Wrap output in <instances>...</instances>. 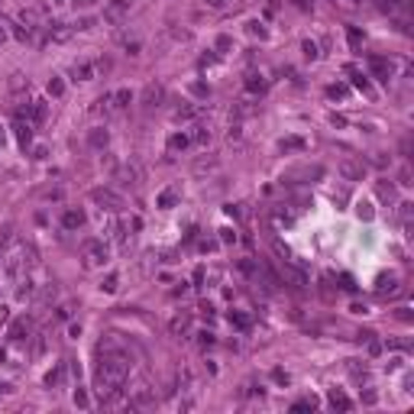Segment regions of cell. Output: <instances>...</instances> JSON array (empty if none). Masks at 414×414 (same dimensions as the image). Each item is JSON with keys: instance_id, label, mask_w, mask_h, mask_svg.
I'll use <instances>...</instances> for the list:
<instances>
[{"instance_id": "obj_1", "label": "cell", "mask_w": 414, "mask_h": 414, "mask_svg": "<svg viewBox=\"0 0 414 414\" xmlns=\"http://www.w3.org/2000/svg\"><path fill=\"white\" fill-rule=\"evenodd\" d=\"M81 252H84V265H104L107 262V246L100 243V240H88V243L81 246Z\"/></svg>"}, {"instance_id": "obj_2", "label": "cell", "mask_w": 414, "mask_h": 414, "mask_svg": "<svg viewBox=\"0 0 414 414\" xmlns=\"http://www.w3.org/2000/svg\"><path fill=\"white\" fill-rule=\"evenodd\" d=\"M91 201H94L97 207H104V210H123V198L113 194L110 188H94L91 191Z\"/></svg>"}, {"instance_id": "obj_3", "label": "cell", "mask_w": 414, "mask_h": 414, "mask_svg": "<svg viewBox=\"0 0 414 414\" xmlns=\"http://www.w3.org/2000/svg\"><path fill=\"white\" fill-rule=\"evenodd\" d=\"M279 282H285V285H291V288H304V285H307V275L298 269V265H291V262H282Z\"/></svg>"}, {"instance_id": "obj_4", "label": "cell", "mask_w": 414, "mask_h": 414, "mask_svg": "<svg viewBox=\"0 0 414 414\" xmlns=\"http://www.w3.org/2000/svg\"><path fill=\"white\" fill-rule=\"evenodd\" d=\"M340 175L346 181H362V178H366V165L356 162V159H343V162H340Z\"/></svg>"}, {"instance_id": "obj_5", "label": "cell", "mask_w": 414, "mask_h": 414, "mask_svg": "<svg viewBox=\"0 0 414 414\" xmlns=\"http://www.w3.org/2000/svg\"><path fill=\"white\" fill-rule=\"evenodd\" d=\"M117 178L123 181V185H139V181H143V169H139V165H123V169L117 171Z\"/></svg>"}, {"instance_id": "obj_6", "label": "cell", "mask_w": 414, "mask_h": 414, "mask_svg": "<svg viewBox=\"0 0 414 414\" xmlns=\"http://www.w3.org/2000/svg\"><path fill=\"white\" fill-rule=\"evenodd\" d=\"M162 97H165L162 84H146V91H143V104L146 107H159V100Z\"/></svg>"}, {"instance_id": "obj_7", "label": "cell", "mask_w": 414, "mask_h": 414, "mask_svg": "<svg viewBox=\"0 0 414 414\" xmlns=\"http://www.w3.org/2000/svg\"><path fill=\"white\" fill-rule=\"evenodd\" d=\"M62 226L65 230H81L84 226V210H65L62 214Z\"/></svg>"}, {"instance_id": "obj_8", "label": "cell", "mask_w": 414, "mask_h": 414, "mask_svg": "<svg viewBox=\"0 0 414 414\" xmlns=\"http://www.w3.org/2000/svg\"><path fill=\"white\" fill-rule=\"evenodd\" d=\"M49 39H52V42H68V39H72V26H68V23H52Z\"/></svg>"}, {"instance_id": "obj_9", "label": "cell", "mask_w": 414, "mask_h": 414, "mask_svg": "<svg viewBox=\"0 0 414 414\" xmlns=\"http://www.w3.org/2000/svg\"><path fill=\"white\" fill-rule=\"evenodd\" d=\"M13 130H17V139H19L23 146L33 143V126H29V120H17V126H13Z\"/></svg>"}, {"instance_id": "obj_10", "label": "cell", "mask_w": 414, "mask_h": 414, "mask_svg": "<svg viewBox=\"0 0 414 414\" xmlns=\"http://www.w3.org/2000/svg\"><path fill=\"white\" fill-rule=\"evenodd\" d=\"M88 143H91V146H94V149H104V146H107V143H110V136H107V130H100V126H97V130H91V133H88Z\"/></svg>"}, {"instance_id": "obj_11", "label": "cell", "mask_w": 414, "mask_h": 414, "mask_svg": "<svg viewBox=\"0 0 414 414\" xmlns=\"http://www.w3.org/2000/svg\"><path fill=\"white\" fill-rule=\"evenodd\" d=\"M230 324H233L236 330H249V327H252V317L243 314V311H233V314H230Z\"/></svg>"}, {"instance_id": "obj_12", "label": "cell", "mask_w": 414, "mask_h": 414, "mask_svg": "<svg viewBox=\"0 0 414 414\" xmlns=\"http://www.w3.org/2000/svg\"><path fill=\"white\" fill-rule=\"evenodd\" d=\"M330 408H337V411H350L353 401L343 395V392H330Z\"/></svg>"}, {"instance_id": "obj_13", "label": "cell", "mask_w": 414, "mask_h": 414, "mask_svg": "<svg viewBox=\"0 0 414 414\" xmlns=\"http://www.w3.org/2000/svg\"><path fill=\"white\" fill-rule=\"evenodd\" d=\"M188 327H191V314H178L175 320H171V333H175V337L188 333Z\"/></svg>"}, {"instance_id": "obj_14", "label": "cell", "mask_w": 414, "mask_h": 414, "mask_svg": "<svg viewBox=\"0 0 414 414\" xmlns=\"http://www.w3.org/2000/svg\"><path fill=\"white\" fill-rule=\"evenodd\" d=\"M188 143H191V136H188V133H175V136H169V149H171V152H178V149H188Z\"/></svg>"}, {"instance_id": "obj_15", "label": "cell", "mask_w": 414, "mask_h": 414, "mask_svg": "<svg viewBox=\"0 0 414 414\" xmlns=\"http://www.w3.org/2000/svg\"><path fill=\"white\" fill-rule=\"evenodd\" d=\"M29 117H33V123H42V120L49 117V104H45V100H36L33 110H29Z\"/></svg>"}, {"instance_id": "obj_16", "label": "cell", "mask_w": 414, "mask_h": 414, "mask_svg": "<svg viewBox=\"0 0 414 414\" xmlns=\"http://www.w3.org/2000/svg\"><path fill=\"white\" fill-rule=\"evenodd\" d=\"M155 405V395H149V392H139V395L130 398V408H149Z\"/></svg>"}, {"instance_id": "obj_17", "label": "cell", "mask_w": 414, "mask_h": 414, "mask_svg": "<svg viewBox=\"0 0 414 414\" xmlns=\"http://www.w3.org/2000/svg\"><path fill=\"white\" fill-rule=\"evenodd\" d=\"M175 201H178V191H175V188H165L162 194H159V207H162V210L175 207Z\"/></svg>"}, {"instance_id": "obj_18", "label": "cell", "mask_w": 414, "mask_h": 414, "mask_svg": "<svg viewBox=\"0 0 414 414\" xmlns=\"http://www.w3.org/2000/svg\"><path fill=\"white\" fill-rule=\"evenodd\" d=\"M75 78H81V81H91V78H94V65H91V62L75 65Z\"/></svg>"}, {"instance_id": "obj_19", "label": "cell", "mask_w": 414, "mask_h": 414, "mask_svg": "<svg viewBox=\"0 0 414 414\" xmlns=\"http://www.w3.org/2000/svg\"><path fill=\"white\" fill-rule=\"evenodd\" d=\"M130 100H133L130 91H117V94L110 97V107H130Z\"/></svg>"}, {"instance_id": "obj_20", "label": "cell", "mask_w": 414, "mask_h": 414, "mask_svg": "<svg viewBox=\"0 0 414 414\" xmlns=\"http://www.w3.org/2000/svg\"><path fill=\"white\" fill-rule=\"evenodd\" d=\"M369 65H372V72H376L378 78H382V81H388V75H392V68H388V65L382 62V58H372Z\"/></svg>"}, {"instance_id": "obj_21", "label": "cell", "mask_w": 414, "mask_h": 414, "mask_svg": "<svg viewBox=\"0 0 414 414\" xmlns=\"http://www.w3.org/2000/svg\"><path fill=\"white\" fill-rule=\"evenodd\" d=\"M19 19H23V26H26V29H36L39 13H36V10H23V13H19Z\"/></svg>"}, {"instance_id": "obj_22", "label": "cell", "mask_w": 414, "mask_h": 414, "mask_svg": "<svg viewBox=\"0 0 414 414\" xmlns=\"http://www.w3.org/2000/svg\"><path fill=\"white\" fill-rule=\"evenodd\" d=\"M10 88H13V91L29 88V78H26V75H10Z\"/></svg>"}, {"instance_id": "obj_23", "label": "cell", "mask_w": 414, "mask_h": 414, "mask_svg": "<svg viewBox=\"0 0 414 414\" xmlns=\"http://www.w3.org/2000/svg\"><path fill=\"white\" fill-rule=\"evenodd\" d=\"M378 198H382V201H392V198H395V188H392V185H385V181H378Z\"/></svg>"}, {"instance_id": "obj_24", "label": "cell", "mask_w": 414, "mask_h": 414, "mask_svg": "<svg viewBox=\"0 0 414 414\" xmlns=\"http://www.w3.org/2000/svg\"><path fill=\"white\" fill-rule=\"evenodd\" d=\"M317 401L314 398H301V401H295V411H314Z\"/></svg>"}, {"instance_id": "obj_25", "label": "cell", "mask_w": 414, "mask_h": 414, "mask_svg": "<svg viewBox=\"0 0 414 414\" xmlns=\"http://www.w3.org/2000/svg\"><path fill=\"white\" fill-rule=\"evenodd\" d=\"M49 94H52V97H62V94H65V84L58 81V78H52V81H49Z\"/></svg>"}, {"instance_id": "obj_26", "label": "cell", "mask_w": 414, "mask_h": 414, "mask_svg": "<svg viewBox=\"0 0 414 414\" xmlns=\"http://www.w3.org/2000/svg\"><path fill=\"white\" fill-rule=\"evenodd\" d=\"M346 36H350V45H353V49H359V45H362V36H359V29H356V26H350V33H346Z\"/></svg>"}, {"instance_id": "obj_27", "label": "cell", "mask_w": 414, "mask_h": 414, "mask_svg": "<svg viewBox=\"0 0 414 414\" xmlns=\"http://www.w3.org/2000/svg\"><path fill=\"white\" fill-rule=\"evenodd\" d=\"M327 94H330V97H346V84H330Z\"/></svg>"}, {"instance_id": "obj_28", "label": "cell", "mask_w": 414, "mask_h": 414, "mask_svg": "<svg viewBox=\"0 0 414 414\" xmlns=\"http://www.w3.org/2000/svg\"><path fill=\"white\" fill-rule=\"evenodd\" d=\"M117 285H120V279H117V275H107L100 288H104V291H117Z\"/></svg>"}, {"instance_id": "obj_29", "label": "cell", "mask_w": 414, "mask_h": 414, "mask_svg": "<svg viewBox=\"0 0 414 414\" xmlns=\"http://www.w3.org/2000/svg\"><path fill=\"white\" fill-rule=\"evenodd\" d=\"M246 88H249V91H262V88H265V81H262V78H256V75H252L249 81H246Z\"/></svg>"}, {"instance_id": "obj_30", "label": "cell", "mask_w": 414, "mask_h": 414, "mask_svg": "<svg viewBox=\"0 0 414 414\" xmlns=\"http://www.w3.org/2000/svg\"><path fill=\"white\" fill-rule=\"evenodd\" d=\"M29 33H33V29H23V26H13V36L19 39V42H26L29 39Z\"/></svg>"}, {"instance_id": "obj_31", "label": "cell", "mask_w": 414, "mask_h": 414, "mask_svg": "<svg viewBox=\"0 0 414 414\" xmlns=\"http://www.w3.org/2000/svg\"><path fill=\"white\" fill-rule=\"evenodd\" d=\"M304 55H307V58H311V62H314V58H317V45L311 42V39H307V42H304Z\"/></svg>"}, {"instance_id": "obj_32", "label": "cell", "mask_w": 414, "mask_h": 414, "mask_svg": "<svg viewBox=\"0 0 414 414\" xmlns=\"http://www.w3.org/2000/svg\"><path fill=\"white\" fill-rule=\"evenodd\" d=\"M194 117V107H181L178 113H175V120H191Z\"/></svg>"}, {"instance_id": "obj_33", "label": "cell", "mask_w": 414, "mask_h": 414, "mask_svg": "<svg viewBox=\"0 0 414 414\" xmlns=\"http://www.w3.org/2000/svg\"><path fill=\"white\" fill-rule=\"evenodd\" d=\"M29 330V324H23V320H19V324H13V337H17V340H23V333Z\"/></svg>"}, {"instance_id": "obj_34", "label": "cell", "mask_w": 414, "mask_h": 414, "mask_svg": "<svg viewBox=\"0 0 414 414\" xmlns=\"http://www.w3.org/2000/svg\"><path fill=\"white\" fill-rule=\"evenodd\" d=\"M214 165H217V162H214V159H207V162H204V159H198V162H194V171H204V169H214Z\"/></svg>"}, {"instance_id": "obj_35", "label": "cell", "mask_w": 414, "mask_h": 414, "mask_svg": "<svg viewBox=\"0 0 414 414\" xmlns=\"http://www.w3.org/2000/svg\"><path fill=\"white\" fill-rule=\"evenodd\" d=\"M301 146H304V139H285L282 149H301Z\"/></svg>"}, {"instance_id": "obj_36", "label": "cell", "mask_w": 414, "mask_h": 414, "mask_svg": "<svg viewBox=\"0 0 414 414\" xmlns=\"http://www.w3.org/2000/svg\"><path fill=\"white\" fill-rule=\"evenodd\" d=\"M356 214H359L362 220H369V217H372V207H369V204H359V207H356Z\"/></svg>"}, {"instance_id": "obj_37", "label": "cell", "mask_w": 414, "mask_h": 414, "mask_svg": "<svg viewBox=\"0 0 414 414\" xmlns=\"http://www.w3.org/2000/svg\"><path fill=\"white\" fill-rule=\"evenodd\" d=\"M94 3H97V0H75V7L78 10H88V7H94Z\"/></svg>"}, {"instance_id": "obj_38", "label": "cell", "mask_w": 414, "mask_h": 414, "mask_svg": "<svg viewBox=\"0 0 414 414\" xmlns=\"http://www.w3.org/2000/svg\"><path fill=\"white\" fill-rule=\"evenodd\" d=\"M353 81H356V88H362V91H369V81H366V78H362V75H356V78H353Z\"/></svg>"}, {"instance_id": "obj_39", "label": "cell", "mask_w": 414, "mask_h": 414, "mask_svg": "<svg viewBox=\"0 0 414 414\" xmlns=\"http://www.w3.org/2000/svg\"><path fill=\"white\" fill-rule=\"evenodd\" d=\"M388 346H395V350H408V340H388Z\"/></svg>"}, {"instance_id": "obj_40", "label": "cell", "mask_w": 414, "mask_h": 414, "mask_svg": "<svg viewBox=\"0 0 414 414\" xmlns=\"http://www.w3.org/2000/svg\"><path fill=\"white\" fill-rule=\"evenodd\" d=\"M194 139H198V143H207V139H210V133H207V130H198V133H194Z\"/></svg>"}, {"instance_id": "obj_41", "label": "cell", "mask_w": 414, "mask_h": 414, "mask_svg": "<svg viewBox=\"0 0 414 414\" xmlns=\"http://www.w3.org/2000/svg\"><path fill=\"white\" fill-rule=\"evenodd\" d=\"M75 405H81V408L88 405V398H84V392H75Z\"/></svg>"}, {"instance_id": "obj_42", "label": "cell", "mask_w": 414, "mask_h": 414, "mask_svg": "<svg viewBox=\"0 0 414 414\" xmlns=\"http://www.w3.org/2000/svg\"><path fill=\"white\" fill-rule=\"evenodd\" d=\"M207 3H210V7H217V10H220V7H226V3H230V0H207Z\"/></svg>"}, {"instance_id": "obj_43", "label": "cell", "mask_w": 414, "mask_h": 414, "mask_svg": "<svg viewBox=\"0 0 414 414\" xmlns=\"http://www.w3.org/2000/svg\"><path fill=\"white\" fill-rule=\"evenodd\" d=\"M3 39H7V29H0V42H3Z\"/></svg>"}, {"instance_id": "obj_44", "label": "cell", "mask_w": 414, "mask_h": 414, "mask_svg": "<svg viewBox=\"0 0 414 414\" xmlns=\"http://www.w3.org/2000/svg\"><path fill=\"white\" fill-rule=\"evenodd\" d=\"M0 146H3V130H0Z\"/></svg>"}, {"instance_id": "obj_45", "label": "cell", "mask_w": 414, "mask_h": 414, "mask_svg": "<svg viewBox=\"0 0 414 414\" xmlns=\"http://www.w3.org/2000/svg\"><path fill=\"white\" fill-rule=\"evenodd\" d=\"M52 3H58V0H52Z\"/></svg>"}]
</instances>
